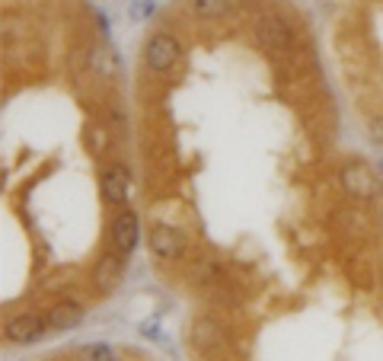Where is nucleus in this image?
Masks as SVG:
<instances>
[{
	"mask_svg": "<svg viewBox=\"0 0 383 361\" xmlns=\"http://www.w3.org/2000/svg\"><path fill=\"white\" fill-rule=\"evenodd\" d=\"M339 183H342V189H345L351 198H358V202H371V198H380L383 195L380 176L367 167L364 160H348L339 173Z\"/></svg>",
	"mask_w": 383,
	"mask_h": 361,
	"instance_id": "nucleus-1",
	"label": "nucleus"
},
{
	"mask_svg": "<svg viewBox=\"0 0 383 361\" xmlns=\"http://www.w3.org/2000/svg\"><path fill=\"white\" fill-rule=\"evenodd\" d=\"M179 58H183V48L176 42V35H169V33L150 35L147 45H144V61H147V68L157 71V74L173 71L176 64H179Z\"/></svg>",
	"mask_w": 383,
	"mask_h": 361,
	"instance_id": "nucleus-2",
	"label": "nucleus"
},
{
	"mask_svg": "<svg viewBox=\"0 0 383 361\" xmlns=\"http://www.w3.org/2000/svg\"><path fill=\"white\" fill-rule=\"evenodd\" d=\"M256 35H259V45L265 51H272V55H278V58L294 55V35L281 17H262L256 23Z\"/></svg>",
	"mask_w": 383,
	"mask_h": 361,
	"instance_id": "nucleus-3",
	"label": "nucleus"
},
{
	"mask_svg": "<svg viewBox=\"0 0 383 361\" xmlns=\"http://www.w3.org/2000/svg\"><path fill=\"white\" fill-rule=\"evenodd\" d=\"M147 243H150V250H153V256H160V259H179V256L189 250V237L169 224H153L150 227Z\"/></svg>",
	"mask_w": 383,
	"mask_h": 361,
	"instance_id": "nucleus-4",
	"label": "nucleus"
},
{
	"mask_svg": "<svg viewBox=\"0 0 383 361\" xmlns=\"http://www.w3.org/2000/svg\"><path fill=\"white\" fill-rule=\"evenodd\" d=\"M45 329H48V317H39V313H23V317L10 320L3 333H7L10 342L29 345V342H35V339L42 336Z\"/></svg>",
	"mask_w": 383,
	"mask_h": 361,
	"instance_id": "nucleus-5",
	"label": "nucleus"
},
{
	"mask_svg": "<svg viewBox=\"0 0 383 361\" xmlns=\"http://www.w3.org/2000/svg\"><path fill=\"white\" fill-rule=\"evenodd\" d=\"M138 234H141L138 214H134L131 208H122L115 224H112V243H115V250L122 252V256H128V252L138 246Z\"/></svg>",
	"mask_w": 383,
	"mask_h": 361,
	"instance_id": "nucleus-6",
	"label": "nucleus"
},
{
	"mask_svg": "<svg viewBox=\"0 0 383 361\" xmlns=\"http://www.w3.org/2000/svg\"><path fill=\"white\" fill-rule=\"evenodd\" d=\"M102 195H106L109 205H125L128 189H131V173H128L122 163H112V167L102 169Z\"/></svg>",
	"mask_w": 383,
	"mask_h": 361,
	"instance_id": "nucleus-7",
	"label": "nucleus"
},
{
	"mask_svg": "<svg viewBox=\"0 0 383 361\" xmlns=\"http://www.w3.org/2000/svg\"><path fill=\"white\" fill-rule=\"evenodd\" d=\"M118 281H122V252H109V256H102L100 266H96V272H93V285H96V291L100 294H112L118 288Z\"/></svg>",
	"mask_w": 383,
	"mask_h": 361,
	"instance_id": "nucleus-8",
	"label": "nucleus"
},
{
	"mask_svg": "<svg viewBox=\"0 0 383 361\" xmlns=\"http://www.w3.org/2000/svg\"><path fill=\"white\" fill-rule=\"evenodd\" d=\"M80 320H84V304H77V301H58L48 311V326L58 329V333L74 329Z\"/></svg>",
	"mask_w": 383,
	"mask_h": 361,
	"instance_id": "nucleus-9",
	"label": "nucleus"
},
{
	"mask_svg": "<svg viewBox=\"0 0 383 361\" xmlns=\"http://www.w3.org/2000/svg\"><path fill=\"white\" fill-rule=\"evenodd\" d=\"M192 339H195L201 349H217V345H224L221 329H217V323H211V320H198V323L192 326Z\"/></svg>",
	"mask_w": 383,
	"mask_h": 361,
	"instance_id": "nucleus-10",
	"label": "nucleus"
},
{
	"mask_svg": "<svg viewBox=\"0 0 383 361\" xmlns=\"http://www.w3.org/2000/svg\"><path fill=\"white\" fill-rule=\"evenodd\" d=\"M335 221H339V227H342V230H348L351 237H361L367 230V218L361 214V211L345 208V211H339V214H335Z\"/></svg>",
	"mask_w": 383,
	"mask_h": 361,
	"instance_id": "nucleus-11",
	"label": "nucleus"
},
{
	"mask_svg": "<svg viewBox=\"0 0 383 361\" xmlns=\"http://www.w3.org/2000/svg\"><path fill=\"white\" fill-rule=\"evenodd\" d=\"M234 7V0H192V13H198V17H224L230 13Z\"/></svg>",
	"mask_w": 383,
	"mask_h": 361,
	"instance_id": "nucleus-12",
	"label": "nucleus"
},
{
	"mask_svg": "<svg viewBox=\"0 0 383 361\" xmlns=\"http://www.w3.org/2000/svg\"><path fill=\"white\" fill-rule=\"evenodd\" d=\"M77 358L80 361H118V352L109 349V345H102V342H93V345H84Z\"/></svg>",
	"mask_w": 383,
	"mask_h": 361,
	"instance_id": "nucleus-13",
	"label": "nucleus"
},
{
	"mask_svg": "<svg viewBox=\"0 0 383 361\" xmlns=\"http://www.w3.org/2000/svg\"><path fill=\"white\" fill-rule=\"evenodd\" d=\"M348 275L358 281L361 288H374V269L367 259H348Z\"/></svg>",
	"mask_w": 383,
	"mask_h": 361,
	"instance_id": "nucleus-14",
	"label": "nucleus"
},
{
	"mask_svg": "<svg viewBox=\"0 0 383 361\" xmlns=\"http://www.w3.org/2000/svg\"><path fill=\"white\" fill-rule=\"evenodd\" d=\"M90 64V51H84V48H77L74 55H71V74L74 77H80L84 74V68Z\"/></svg>",
	"mask_w": 383,
	"mask_h": 361,
	"instance_id": "nucleus-15",
	"label": "nucleus"
},
{
	"mask_svg": "<svg viewBox=\"0 0 383 361\" xmlns=\"http://www.w3.org/2000/svg\"><path fill=\"white\" fill-rule=\"evenodd\" d=\"M367 135H371V141L383 144V115H374L367 122Z\"/></svg>",
	"mask_w": 383,
	"mask_h": 361,
	"instance_id": "nucleus-16",
	"label": "nucleus"
},
{
	"mask_svg": "<svg viewBox=\"0 0 383 361\" xmlns=\"http://www.w3.org/2000/svg\"><path fill=\"white\" fill-rule=\"evenodd\" d=\"M90 141H93V151H96V154L106 151V131H102L100 125H93V128H90Z\"/></svg>",
	"mask_w": 383,
	"mask_h": 361,
	"instance_id": "nucleus-17",
	"label": "nucleus"
},
{
	"mask_svg": "<svg viewBox=\"0 0 383 361\" xmlns=\"http://www.w3.org/2000/svg\"><path fill=\"white\" fill-rule=\"evenodd\" d=\"M150 13H153V3H150V0H144V3H134V7H131V17L134 19L150 17Z\"/></svg>",
	"mask_w": 383,
	"mask_h": 361,
	"instance_id": "nucleus-18",
	"label": "nucleus"
}]
</instances>
